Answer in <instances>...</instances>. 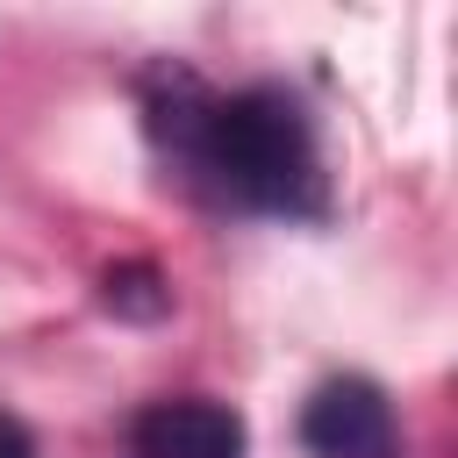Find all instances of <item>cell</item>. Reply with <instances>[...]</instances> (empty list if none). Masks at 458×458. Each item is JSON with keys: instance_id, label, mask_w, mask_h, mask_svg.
I'll return each instance as SVG.
<instances>
[{"instance_id": "1", "label": "cell", "mask_w": 458, "mask_h": 458, "mask_svg": "<svg viewBox=\"0 0 458 458\" xmlns=\"http://www.w3.org/2000/svg\"><path fill=\"white\" fill-rule=\"evenodd\" d=\"M150 129L222 193L265 215H315L322 208V150L293 93L243 86L208 93L193 72H165L150 100Z\"/></svg>"}, {"instance_id": "2", "label": "cell", "mask_w": 458, "mask_h": 458, "mask_svg": "<svg viewBox=\"0 0 458 458\" xmlns=\"http://www.w3.org/2000/svg\"><path fill=\"white\" fill-rule=\"evenodd\" d=\"M301 444L315 458H401V422L372 379H329L301 408Z\"/></svg>"}, {"instance_id": "3", "label": "cell", "mask_w": 458, "mask_h": 458, "mask_svg": "<svg viewBox=\"0 0 458 458\" xmlns=\"http://www.w3.org/2000/svg\"><path fill=\"white\" fill-rule=\"evenodd\" d=\"M129 451L136 458H243V415L208 394L150 401L129 422Z\"/></svg>"}, {"instance_id": "4", "label": "cell", "mask_w": 458, "mask_h": 458, "mask_svg": "<svg viewBox=\"0 0 458 458\" xmlns=\"http://www.w3.org/2000/svg\"><path fill=\"white\" fill-rule=\"evenodd\" d=\"M107 301L114 308H129V315H165V286H157V272L150 265H122V272H107Z\"/></svg>"}, {"instance_id": "5", "label": "cell", "mask_w": 458, "mask_h": 458, "mask_svg": "<svg viewBox=\"0 0 458 458\" xmlns=\"http://www.w3.org/2000/svg\"><path fill=\"white\" fill-rule=\"evenodd\" d=\"M0 458H36V444H29V429L0 408Z\"/></svg>"}]
</instances>
